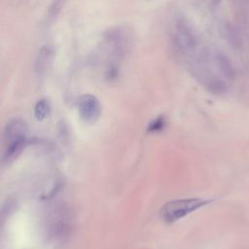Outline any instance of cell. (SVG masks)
Wrapping results in <instances>:
<instances>
[{"label":"cell","mask_w":249,"mask_h":249,"mask_svg":"<svg viewBox=\"0 0 249 249\" xmlns=\"http://www.w3.org/2000/svg\"><path fill=\"white\" fill-rule=\"evenodd\" d=\"M28 140V127L19 119H14L7 123L3 131V155L4 161H10L22 151Z\"/></svg>","instance_id":"cell-1"},{"label":"cell","mask_w":249,"mask_h":249,"mask_svg":"<svg viewBox=\"0 0 249 249\" xmlns=\"http://www.w3.org/2000/svg\"><path fill=\"white\" fill-rule=\"evenodd\" d=\"M207 201L201 198H182L166 202L160 210L161 220L167 224H172L191 212L204 205Z\"/></svg>","instance_id":"cell-2"},{"label":"cell","mask_w":249,"mask_h":249,"mask_svg":"<svg viewBox=\"0 0 249 249\" xmlns=\"http://www.w3.org/2000/svg\"><path fill=\"white\" fill-rule=\"evenodd\" d=\"M175 40L179 50L184 54H191L196 49V37L192 26L184 19H179L176 23Z\"/></svg>","instance_id":"cell-3"},{"label":"cell","mask_w":249,"mask_h":249,"mask_svg":"<svg viewBox=\"0 0 249 249\" xmlns=\"http://www.w3.org/2000/svg\"><path fill=\"white\" fill-rule=\"evenodd\" d=\"M78 111L85 123L93 124L101 115V105L94 95L84 94L78 100Z\"/></svg>","instance_id":"cell-4"},{"label":"cell","mask_w":249,"mask_h":249,"mask_svg":"<svg viewBox=\"0 0 249 249\" xmlns=\"http://www.w3.org/2000/svg\"><path fill=\"white\" fill-rule=\"evenodd\" d=\"M53 56V51L49 46H44L38 53L35 61V70L37 73H43L50 66Z\"/></svg>","instance_id":"cell-5"},{"label":"cell","mask_w":249,"mask_h":249,"mask_svg":"<svg viewBox=\"0 0 249 249\" xmlns=\"http://www.w3.org/2000/svg\"><path fill=\"white\" fill-rule=\"evenodd\" d=\"M213 60L215 63V66L220 71L221 74H223L225 77L231 78L233 76V67L229 58L221 53H216L213 55Z\"/></svg>","instance_id":"cell-6"},{"label":"cell","mask_w":249,"mask_h":249,"mask_svg":"<svg viewBox=\"0 0 249 249\" xmlns=\"http://www.w3.org/2000/svg\"><path fill=\"white\" fill-rule=\"evenodd\" d=\"M49 113H50V105L47 100L42 99L36 103L34 108V115L38 121H42L45 118H47Z\"/></svg>","instance_id":"cell-7"},{"label":"cell","mask_w":249,"mask_h":249,"mask_svg":"<svg viewBox=\"0 0 249 249\" xmlns=\"http://www.w3.org/2000/svg\"><path fill=\"white\" fill-rule=\"evenodd\" d=\"M223 34L226 40L229 41L233 47H237L239 45V38L234 28L231 24H224L223 26Z\"/></svg>","instance_id":"cell-8"},{"label":"cell","mask_w":249,"mask_h":249,"mask_svg":"<svg viewBox=\"0 0 249 249\" xmlns=\"http://www.w3.org/2000/svg\"><path fill=\"white\" fill-rule=\"evenodd\" d=\"M64 2H65V0H54L53 1V3L51 5L49 12H48V19L49 20L53 19L58 15L61 8L63 7Z\"/></svg>","instance_id":"cell-9"},{"label":"cell","mask_w":249,"mask_h":249,"mask_svg":"<svg viewBox=\"0 0 249 249\" xmlns=\"http://www.w3.org/2000/svg\"><path fill=\"white\" fill-rule=\"evenodd\" d=\"M164 119L162 117H159L156 120L152 121L148 126V131L150 132H157L161 130L164 127Z\"/></svg>","instance_id":"cell-10"}]
</instances>
